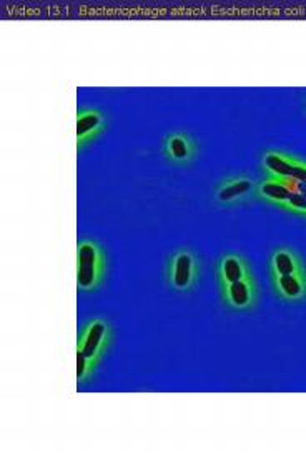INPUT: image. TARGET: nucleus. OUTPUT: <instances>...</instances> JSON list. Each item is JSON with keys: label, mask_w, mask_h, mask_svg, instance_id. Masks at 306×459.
I'll return each instance as SVG.
<instances>
[{"label": "nucleus", "mask_w": 306, "mask_h": 459, "mask_svg": "<svg viewBox=\"0 0 306 459\" xmlns=\"http://www.w3.org/2000/svg\"><path fill=\"white\" fill-rule=\"evenodd\" d=\"M218 299L230 313H251L260 305V285L249 258L239 252L222 253L215 262Z\"/></svg>", "instance_id": "nucleus-1"}, {"label": "nucleus", "mask_w": 306, "mask_h": 459, "mask_svg": "<svg viewBox=\"0 0 306 459\" xmlns=\"http://www.w3.org/2000/svg\"><path fill=\"white\" fill-rule=\"evenodd\" d=\"M268 278L273 295L286 305L306 301V264L293 247L280 245L268 255Z\"/></svg>", "instance_id": "nucleus-2"}, {"label": "nucleus", "mask_w": 306, "mask_h": 459, "mask_svg": "<svg viewBox=\"0 0 306 459\" xmlns=\"http://www.w3.org/2000/svg\"><path fill=\"white\" fill-rule=\"evenodd\" d=\"M115 342L112 323L105 318H92L82 326L77 336V386H87L97 377L103 359Z\"/></svg>", "instance_id": "nucleus-3"}, {"label": "nucleus", "mask_w": 306, "mask_h": 459, "mask_svg": "<svg viewBox=\"0 0 306 459\" xmlns=\"http://www.w3.org/2000/svg\"><path fill=\"white\" fill-rule=\"evenodd\" d=\"M202 258L192 247H179L163 264V281L171 293L192 295L202 281Z\"/></svg>", "instance_id": "nucleus-4"}, {"label": "nucleus", "mask_w": 306, "mask_h": 459, "mask_svg": "<svg viewBox=\"0 0 306 459\" xmlns=\"http://www.w3.org/2000/svg\"><path fill=\"white\" fill-rule=\"evenodd\" d=\"M109 255L101 241L92 238L77 241V290L80 293H97L109 278Z\"/></svg>", "instance_id": "nucleus-5"}, {"label": "nucleus", "mask_w": 306, "mask_h": 459, "mask_svg": "<svg viewBox=\"0 0 306 459\" xmlns=\"http://www.w3.org/2000/svg\"><path fill=\"white\" fill-rule=\"evenodd\" d=\"M257 200L284 213L306 219V185L292 178L261 177L257 186Z\"/></svg>", "instance_id": "nucleus-6"}, {"label": "nucleus", "mask_w": 306, "mask_h": 459, "mask_svg": "<svg viewBox=\"0 0 306 459\" xmlns=\"http://www.w3.org/2000/svg\"><path fill=\"white\" fill-rule=\"evenodd\" d=\"M258 180L245 172L228 173L222 177L210 194V202L216 208H239L257 200Z\"/></svg>", "instance_id": "nucleus-7"}, {"label": "nucleus", "mask_w": 306, "mask_h": 459, "mask_svg": "<svg viewBox=\"0 0 306 459\" xmlns=\"http://www.w3.org/2000/svg\"><path fill=\"white\" fill-rule=\"evenodd\" d=\"M202 145L187 130L167 132L160 142V155L173 169H190L200 159Z\"/></svg>", "instance_id": "nucleus-8"}, {"label": "nucleus", "mask_w": 306, "mask_h": 459, "mask_svg": "<svg viewBox=\"0 0 306 459\" xmlns=\"http://www.w3.org/2000/svg\"><path fill=\"white\" fill-rule=\"evenodd\" d=\"M109 130V117L95 107H79L77 110V152L83 153L97 143Z\"/></svg>", "instance_id": "nucleus-9"}, {"label": "nucleus", "mask_w": 306, "mask_h": 459, "mask_svg": "<svg viewBox=\"0 0 306 459\" xmlns=\"http://www.w3.org/2000/svg\"><path fill=\"white\" fill-rule=\"evenodd\" d=\"M300 157L284 150H265L261 153L260 170L263 177L293 178Z\"/></svg>", "instance_id": "nucleus-10"}]
</instances>
